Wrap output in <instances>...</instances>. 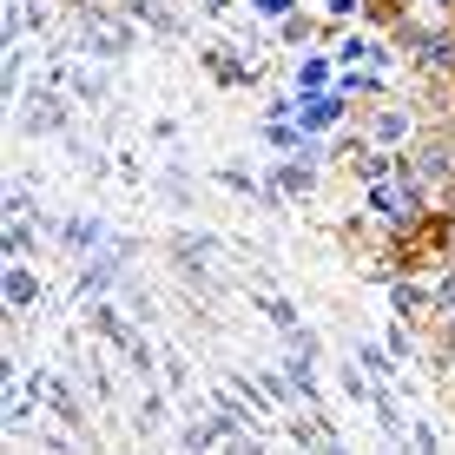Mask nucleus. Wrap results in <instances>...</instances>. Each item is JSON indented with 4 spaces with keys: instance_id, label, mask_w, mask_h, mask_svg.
<instances>
[{
    "instance_id": "1",
    "label": "nucleus",
    "mask_w": 455,
    "mask_h": 455,
    "mask_svg": "<svg viewBox=\"0 0 455 455\" xmlns=\"http://www.w3.org/2000/svg\"><path fill=\"white\" fill-rule=\"evenodd\" d=\"M403 46L416 53V73H422V80H455V27H435V34L403 27Z\"/></svg>"
},
{
    "instance_id": "2",
    "label": "nucleus",
    "mask_w": 455,
    "mask_h": 455,
    "mask_svg": "<svg viewBox=\"0 0 455 455\" xmlns=\"http://www.w3.org/2000/svg\"><path fill=\"white\" fill-rule=\"evenodd\" d=\"M416 179L455 185V132H435V139H422V152H416Z\"/></svg>"
},
{
    "instance_id": "3",
    "label": "nucleus",
    "mask_w": 455,
    "mask_h": 455,
    "mask_svg": "<svg viewBox=\"0 0 455 455\" xmlns=\"http://www.w3.org/2000/svg\"><path fill=\"white\" fill-rule=\"evenodd\" d=\"M370 139L376 146H403V139H410V113H403V106H383V113L370 119Z\"/></svg>"
},
{
    "instance_id": "4",
    "label": "nucleus",
    "mask_w": 455,
    "mask_h": 455,
    "mask_svg": "<svg viewBox=\"0 0 455 455\" xmlns=\"http://www.w3.org/2000/svg\"><path fill=\"white\" fill-rule=\"evenodd\" d=\"M429 304H435V317H455V271L435 277V297H429Z\"/></svg>"
},
{
    "instance_id": "5",
    "label": "nucleus",
    "mask_w": 455,
    "mask_h": 455,
    "mask_svg": "<svg viewBox=\"0 0 455 455\" xmlns=\"http://www.w3.org/2000/svg\"><path fill=\"white\" fill-rule=\"evenodd\" d=\"M363 7H370L383 27H403V7H410V0H363Z\"/></svg>"
},
{
    "instance_id": "6",
    "label": "nucleus",
    "mask_w": 455,
    "mask_h": 455,
    "mask_svg": "<svg viewBox=\"0 0 455 455\" xmlns=\"http://www.w3.org/2000/svg\"><path fill=\"white\" fill-rule=\"evenodd\" d=\"M212 73H218V80L231 86V80H238V60H231V53H212Z\"/></svg>"
},
{
    "instance_id": "7",
    "label": "nucleus",
    "mask_w": 455,
    "mask_h": 455,
    "mask_svg": "<svg viewBox=\"0 0 455 455\" xmlns=\"http://www.w3.org/2000/svg\"><path fill=\"white\" fill-rule=\"evenodd\" d=\"M449 264H455V231H449Z\"/></svg>"
},
{
    "instance_id": "8",
    "label": "nucleus",
    "mask_w": 455,
    "mask_h": 455,
    "mask_svg": "<svg viewBox=\"0 0 455 455\" xmlns=\"http://www.w3.org/2000/svg\"><path fill=\"white\" fill-rule=\"evenodd\" d=\"M435 7H449V13H455V0H435Z\"/></svg>"
},
{
    "instance_id": "9",
    "label": "nucleus",
    "mask_w": 455,
    "mask_h": 455,
    "mask_svg": "<svg viewBox=\"0 0 455 455\" xmlns=\"http://www.w3.org/2000/svg\"><path fill=\"white\" fill-rule=\"evenodd\" d=\"M449 356H455V350H449Z\"/></svg>"
}]
</instances>
